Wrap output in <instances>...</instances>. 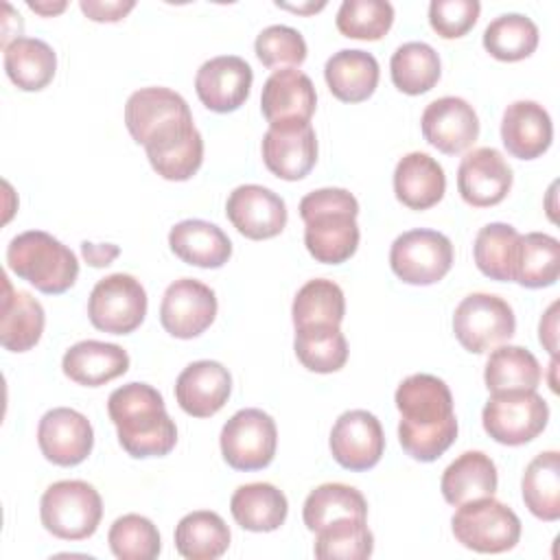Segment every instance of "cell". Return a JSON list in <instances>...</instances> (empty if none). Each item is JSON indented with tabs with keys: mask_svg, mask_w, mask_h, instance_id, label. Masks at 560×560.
I'll use <instances>...</instances> for the list:
<instances>
[{
	"mask_svg": "<svg viewBox=\"0 0 560 560\" xmlns=\"http://www.w3.org/2000/svg\"><path fill=\"white\" fill-rule=\"evenodd\" d=\"M398 442L418 462H435L457 438V418L448 385L433 374L407 376L396 394Z\"/></svg>",
	"mask_w": 560,
	"mask_h": 560,
	"instance_id": "1",
	"label": "cell"
},
{
	"mask_svg": "<svg viewBox=\"0 0 560 560\" xmlns=\"http://www.w3.org/2000/svg\"><path fill=\"white\" fill-rule=\"evenodd\" d=\"M221 455L234 470H260L271 464L278 444V429L262 409H241L221 429Z\"/></svg>",
	"mask_w": 560,
	"mask_h": 560,
	"instance_id": "11",
	"label": "cell"
},
{
	"mask_svg": "<svg viewBox=\"0 0 560 560\" xmlns=\"http://www.w3.org/2000/svg\"><path fill=\"white\" fill-rule=\"evenodd\" d=\"M521 249V234L508 223L483 225L472 245V256L477 269L490 280L514 282L516 260Z\"/></svg>",
	"mask_w": 560,
	"mask_h": 560,
	"instance_id": "34",
	"label": "cell"
},
{
	"mask_svg": "<svg viewBox=\"0 0 560 560\" xmlns=\"http://www.w3.org/2000/svg\"><path fill=\"white\" fill-rule=\"evenodd\" d=\"M538 339L545 346V350L551 357H556V350H558V302H553L547 308V313L542 315L540 326H538Z\"/></svg>",
	"mask_w": 560,
	"mask_h": 560,
	"instance_id": "48",
	"label": "cell"
},
{
	"mask_svg": "<svg viewBox=\"0 0 560 560\" xmlns=\"http://www.w3.org/2000/svg\"><path fill=\"white\" fill-rule=\"evenodd\" d=\"M512 168L492 147H479L466 153L457 168V190L472 208L501 203L512 188Z\"/></svg>",
	"mask_w": 560,
	"mask_h": 560,
	"instance_id": "17",
	"label": "cell"
},
{
	"mask_svg": "<svg viewBox=\"0 0 560 560\" xmlns=\"http://www.w3.org/2000/svg\"><path fill=\"white\" fill-rule=\"evenodd\" d=\"M107 542L120 560H153L162 549L158 527L140 514L118 516L109 527Z\"/></svg>",
	"mask_w": 560,
	"mask_h": 560,
	"instance_id": "43",
	"label": "cell"
},
{
	"mask_svg": "<svg viewBox=\"0 0 560 560\" xmlns=\"http://www.w3.org/2000/svg\"><path fill=\"white\" fill-rule=\"evenodd\" d=\"M252 81L254 72L245 59L221 55L201 63L195 77V90L210 112L228 114L247 101Z\"/></svg>",
	"mask_w": 560,
	"mask_h": 560,
	"instance_id": "19",
	"label": "cell"
},
{
	"mask_svg": "<svg viewBox=\"0 0 560 560\" xmlns=\"http://www.w3.org/2000/svg\"><path fill=\"white\" fill-rule=\"evenodd\" d=\"M79 7L94 22H120L136 7V2L133 0H112V2L81 0Z\"/></svg>",
	"mask_w": 560,
	"mask_h": 560,
	"instance_id": "47",
	"label": "cell"
},
{
	"mask_svg": "<svg viewBox=\"0 0 560 560\" xmlns=\"http://www.w3.org/2000/svg\"><path fill=\"white\" fill-rule=\"evenodd\" d=\"M389 265L402 282L429 287L451 271L453 245L438 230H409L392 243Z\"/></svg>",
	"mask_w": 560,
	"mask_h": 560,
	"instance_id": "10",
	"label": "cell"
},
{
	"mask_svg": "<svg viewBox=\"0 0 560 560\" xmlns=\"http://www.w3.org/2000/svg\"><path fill=\"white\" fill-rule=\"evenodd\" d=\"M7 265L20 280L48 295L66 293L79 276V260L72 249L42 230H28L11 238Z\"/></svg>",
	"mask_w": 560,
	"mask_h": 560,
	"instance_id": "5",
	"label": "cell"
},
{
	"mask_svg": "<svg viewBox=\"0 0 560 560\" xmlns=\"http://www.w3.org/2000/svg\"><path fill=\"white\" fill-rule=\"evenodd\" d=\"M81 252H83V258L92 267H107L120 254V249L116 245H112V243L94 245V243H88V241L81 243Z\"/></svg>",
	"mask_w": 560,
	"mask_h": 560,
	"instance_id": "49",
	"label": "cell"
},
{
	"mask_svg": "<svg viewBox=\"0 0 560 560\" xmlns=\"http://www.w3.org/2000/svg\"><path fill=\"white\" fill-rule=\"evenodd\" d=\"M446 190L444 168L435 158L422 151L402 155L394 168L396 199L409 210H429L442 201Z\"/></svg>",
	"mask_w": 560,
	"mask_h": 560,
	"instance_id": "24",
	"label": "cell"
},
{
	"mask_svg": "<svg viewBox=\"0 0 560 560\" xmlns=\"http://www.w3.org/2000/svg\"><path fill=\"white\" fill-rule=\"evenodd\" d=\"M378 61L372 52L343 48L324 66V79L335 98L343 103L368 101L378 85Z\"/></svg>",
	"mask_w": 560,
	"mask_h": 560,
	"instance_id": "28",
	"label": "cell"
},
{
	"mask_svg": "<svg viewBox=\"0 0 560 560\" xmlns=\"http://www.w3.org/2000/svg\"><path fill=\"white\" fill-rule=\"evenodd\" d=\"M280 9H289V11H295V13H315L319 9L326 7V2H308V4H287V2H276Z\"/></svg>",
	"mask_w": 560,
	"mask_h": 560,
	"instance_id": "51",
	"label": "cell"
},
{
	"mask_svg": "<svg viewBox=\"0 0 560 560\" xmlns=\"http://www.w3.org/2000/svg\"><path fill=\"white\" fill-rule=\"evenodd\" d=\"M230 527L210 510L186 514L175 527V547L186 560H214L230 547Z\"/></svg>",
	"mask_w": 560,
	"mask_h": 560,
	"instance_id": "32",
	"label": "cell"
},
{
	"mask_svg": "<svg viewBox=\"0 0 560 560\" xmlns=\"http://www.w3.org/2000/svg\"><path fill=\"white\" fill-rule=\"evenodd\" d=\"M171 252L186 265L201 269H219L232 256V243L228 234L203 219H186L168 232Z\"/></svg>",
	"mask_w": 560,
	"mask_h": 560,
	"instance_id": "26",
	"label": "cell"
},
{
	"mask_svg": "<svg viewBox=\"0 0 560 560\" xmlns=\"http://www.w3.org/2000/svg\"><path fill=\"white\" fill-rule=\"evenodd\" d=\"M516 330L512 306L492 293L466 295L453 313V332L462 348L483 354L505 343Z\"/></svg>",
	"mask_w": 560,
	"mask_h": 560,
	"instance_id": "9",
	"label": "cell"
},
{
	"mask_svg": "<svg viewBox=\"0 0 560 560\" xmlns=\"http://www.w3.org/2000/svg\"><path fill=\"white\" fill-rule=\"evenodd\" d=\"M359 201L346 188H319L302 197L300 217L304 221V245L324 265L350 260L359 247Z\"/></svg>",
	"mask_w": 560,
	"mask_h": 560,
	"instance_id": "3",
	"label": "cell"
},
{
	"mask_svg": "<svg viewBox=\"0 0 560 560\" xmlns=\"http://www.w3.org/2000/svg\"><path fill=\"white\" fill-rule=\"evenodd\" d=\"M125 125L147 155L164 151L197 131L182 94L168 88H140L125 105Z\"/></svg>",
	"mask_w": 560,
	"mask_h": 560,
	"instance_id": "4",
	"label": "cell"
},
{
	"mask_svg": "<svg viewBox=\"0 0 560 560\" xmlns=\"http://www.w3.org/2000/svg\"><path fill=\"white\" fill-rule=\"evenodd\" d=\"M262 162L280 179L298 182L317 162V138L311 122L269 125L262 136Z\"/></svg>",
	"mask_w": 560,
	"mask_h": 560,
	"instance_id": "15",
	"label": "cell"
},
{
	"mask_svg": "<svg viewBox=\"0 0 560 560\" xmlns=\"http://www.w3.org/2000/svg\"><path fill=\"white\" fill-rule=\"evenodd\" d=\"M374 551V536L368 518H339L315 532V558L319 560H365Z\"/></svg>",
	"mask_w": 560,
	"mask_h": 560,
	"instance_id": "42",
	"label": "cell"
},
{
	"mask_svg": "<svg viewBox=\"0 0 560 560\" xmlns=\"http://www.w3.org/2000/svg\"><path fill=\"white\" fill-rule=\"evenodd\" d=\"M479 11L481 4L477 0H433L429 4V24L440 37L455 39L477 24Z\"/></svg>",
	"mask_w": 560,
	"mask_h": 560,
	"instance_id": "46",
	"label": "cell"
},
{
	"mask_svg": "<svg viewBox=\"0 0 560 560\" xmlns=\"http://www.w3.org/2000/svg\"><path fill=\"white\" fill-rule=\"evenodd\" d=\"M4 295L0 311V343L11 352H26L37 346L46 326L44 306L26 291H13L2 276Z\"/></svg>",
	"mask_w": 560,
	"mask_h": 560,
	"instance_id": "27",
	"label": "cell"
},
{
	"mask_svg": "<svg viewBox=\"0 0 560 560\" xmlns=\"http://www.w3.org/2000/svg\"><path fill=\"white\" fill-rule=\"evenodd\" d=\"M540 363L523 346H499L490 352L483 381L490 394L536 389L540 383Z\"/></svg>",
	"mask_w": 560,
	"mask_h": 560,
	"instance_id": "37",
	"label": "cell"
},
{
	"mask_svg": "<svg viewBox=\"0 0 560 560\" xmlns=\"http://www.w3.org/2000/svg\"><path fill=\"white\" fill-rule=\"evenodd\" d=\"M389 72L400 92L418 96L433 90V85L440 81L442 68L433 46L424 42H407L394 50Z\"/></svg>",
	"mask_w": 560,
	"mask_h": 560,
	"instance_id": "38",
	"label": "cell"
},
{
	"mask_svg": "<svg viewBox=\"0 0 560 560\" xmlns=\"http://www.w3.org/2000/svg\"><path fill=\"white\" fill-rule=\"evenodd\" d=\"M293 350L298 361L317 374L337 372L348 361V341L335 326L295 330Z\"/></svg>",
	"mask_w": 560,
	"mask_h": 560,
	"instance_id": "41",
	"label": "cell"
},
{
	"mask_svg": "<svg viewBox=\"0 0 560 560\" xmlns=\"http://www.w3.org/2000/svg\"><path fill=\"white\" fill-rule=\"evenodd\" d=\"M232 394V376L219 361H195L175 381L177 405L192 418H210L223 409Z\"/></svg>",
	"mask_w": 560,
	"mask_h": 560,
	"instance_id": "21",
	"label": "cell"
},
{
	"mask_svg": "<svg viewBox=\"0 0 560 560\" xmlns=\"http://www.w3.org/2000/svg\"><path fill=\"white\" fill-rule=\"evenodd\" d=\"M147 315V291L129 273H112L98 280L88 300V317L94 328L109 335L133 332Z\"/></svg>",
	"mask_w": 560,
	"mask_h": 560,
	"instance_id": "12",
	"label": "cell"
},
{
	"mask_svg": "<svg viewBox=\"0 0 560 560\" xmlns=\"http://www.w3.org/2000/svg\"><path fill=\"white\" fill-rule=\"evenodd\" d=\"M332 459L346 470L374 468L385 451V435L378 418L365 409L343 411L330 431Z\"/></svg>",
	"mask_w": 560,
	"mask_h": 560,
	"instance_id": "14",
	"label": "cell"
},
{
	"mask_svg": "<svg viewBox=\"0 0 560 560\" xmlns=\"http://www.w3.org/2000/svg\"><path fill=\"white\" fill-rule=\"evenodd\" d=\"M499 486L494 462L481 451H466L453 459L440 479V490L446 503L464 505L475 499L494 497Z\"/></svg>",
	"mask_w": 560,
	"mask_h": 560,
	"instance_id": "29",
	"label": "cell"
},
{
	"mask_svg": "<svg viewBox=\"0 0 560 560\" xmlns=\"http://www.w3.org/2000/svg\"><path fill=\"white\" fill-rule=\"evenodd\" d=\"M28 7H31L35 13H39V15H44V18H50V15L61 13L68 4H66V2H33V0H28Z\"/></svg>",
	"mask_w": 560,
	"mask_h": 560,
	"instance_id": "50",
	"label": "cell"
},
{
	"mask_svg": "<svg viewBox=\"0 0 560 560\" xmlns=\"http://www.w3.org/2000/svg\"><path fill=\"white\" fill-rule=\"evenodd\" d=\"M560 273V243L545 232H529L521 236V249L514 271V282L527 289H542L556 284Z\"/></svg>",
	"mask_w": 560,
	"mask_h": 560,
	"instance_id": "39",
	"label": "cell"
},
{
	"mask_svg": "<svg viewBox=\"0 0 560 560\" xmlns=\"http://www.w3.org/2000/svg\"><path fill=\"white\" fill-rule=\"evenodd\" d=\"M525 508L540 521L560 518V453L545 451L536 455L521 481Z\"/></svg>",
	"mask_w": 560,
	"mask_h": 560,
	"instance_id": "35",
	"label": "cell"
},
{
	"mask_svg": "<svg viewBox=\"0 0 560 560\" xmlns=\"http://www.w3.org/2000/svg\"><path fill=\"white\" fill-rule=\"evenodd\" d=\"M317 105L315 85L295 68L276 70L262 85L260 112L269 125L308 122Z\"/></svg>",
	"mask_w": 560,
	"mask_h": 560,
	"instance_id": "22",
	"label": "cell"
},
{
	"mask_svg": "<svg viewBox=\"0 0 560 560\" xmlns=\"http://www.w3.org/2000/svg\"><path fill=\"white\" fill-rule=\"evenodd\" d=\"M254 50L260 63L271 70L295 68L306 59V42L302 33L284 24L262 28L254 42Z\"/></svg>",
	"mask_w": 560,
	"mask_h": 560,
	"instance_id": "45",
	"label": "cell"
},
{
	"mask_svg": "<svg viewBox=\"0 0 560 560\" xmlns=\"http://www.w3.org/2000/svg\"><path fill=\"white\" fill-rule=\"evenodd\" d=\"M346 315V298L337 282L326 278L308 280L293 298L291 319L295 330L335 326L339 328Z\"/></svg>",
	"mask_w": 560,
	"mask_h": 560,
	"instance_id": "33",
	"label": "cell"
},
{
	"mask_svg": "<svg viewBox=\"0 0 560 560\" xmlns=\"http://www.w3.org/2000/svg\"><path fill=\"white\" fill-rule=\"evenodd\" d=\"M302 518L306 529L315 534L339 518H368V501L352 486L322 483L308 492Z\"/></svg>",
	"mask_w": 560,
	"mask_h": 560,
	"instance_id": "36",
	"label": "cell"
},
{
	"mask_svg": "<svg viewBox=\"0 0 560 560\" xmlns=\"http://www.w3.org/2000/svg\"><path fill=\"white\" fill-rule=\"evenodd\" d=\"M107 413L127 455L162 457L175 448L177 427L155 387L133 381L114 389L107 398Z\"/></svg>",
	"mask_w": 560,
	"mask_h": 560,
	"instance_id": "2",
	"label": "cell"
},
{
	"mask_svg": "<svg viewBox=\"0 0 560 560\" xmlns=\"http://www.w3.org/2000/svg\"><path fill=\"white\" fill-rule=\"evenodd\" d=\"M4 50V70L11 83L24 92L44 90L57 70L55 50L37 37H18Z\"/></svg>",
	"mask_w": 560,
	"mask_h": 560,
	"instance_id": "31",
	"label": "cell"
},
{
	"mask_svg": "<svg viewBox=\"0 0 560 560\" xmlns=\"http://www.w3.org/2000/svg\"><path fill=\"white\" fill-rule=\"evenodd\" d=\"M234 521L247 532H273L289 514V501L273 483L256 481L238 486L230 499Z\"/></svg>",
	"mask_w": 560,
	"mask_h": 560,
	"instance_id": "30",
	"label": "cell"
},
{
	"mask_svg": "<svg viewBox=\"0 0 560 560\" xmlns=\"http://www.w3.org/2000/svg\"><path fill=\"white\" fill-rule=\"evenodd\" d=\"M501 140L510 155L518 160L540 158L553 140L549 112L536 101H514L501 118Z\"/></svg>",
	"mask_w": 560,
	"mask_h": 560,
	"instance_id": "23",
	"label": "cell"
},
{
	"mask_svg": "<svg viewBox=\"0 0 560 560\" xmlns=\"http://www.w3.org/2000/svg\"><path fill=\"white\" fill-rule=\"evenodd\" d=\"M225 217L245 238L265 241L284 230L287 206L273 190L258 184H243L230 192Z\"/></svg>",
	"mask_w": 560,
	"mask_h": 560,
	"instance_id": "18",
	"label": "cell"
},
{
	"mask_svg": "<svg viewBox=\"0 0 560 560\" xmlns=\"http://www.w3.org/2000/svg\"><path fill=\"white\" fill-rule=\"evenodd\" d=\"M61 370L77 385L101 387L129 370V354L116 343L85 339L66 350Z\"/></svg>",
	"mask_w": 560,
	"mask_h": 560,
	"instance_id": "25",
	"label": "cell"
},
{
	"mask_svg": "<svg viewBox=\"0 0 560 560\" xmlns=\"http://www.w3.org/2000/svg\"><path fill=\"white\" fill-rule=\"evenodd\" d=\"M217 317V295L214 291L195 280L179 278L171 282L162 295L160 324L177 339L199 337Z\"/></svg>",
	"mask_w": 560,
	"mask_h": 560,
	"instance_id": "13",
	"label": "cell"
},
{
	"mask_svg": "<svg viewBox=\"0 0 560 560\" xmlns=\"http://www.w3.org/2000/svg\"><path fill=\"white\" fill-rule=\"evenodd\" d=\"M424 140L446 155H457L472 147L479 136V118L472 105L459 96L431 101L420 118Z\"/></svg>",
	"mask_w": 560,
	"mask_h": 560,
	"instance_id": "20",
	"label": "cell"
},
{
	"mask_svg": "<svg viewBox=\"0 0 560 560\" xmlns=\"http://www.w3.org/2000/svg\"><path fill=\"white\" fill-rule=\"evenodd\" d=\"M103 516V501L94 486L81 479L50 483L39 501V518L46 532L61 540L90 538Z\"/></svg>",
	"mask_w": 560,
	"mask_h": 560,
	"instance_id": "6",
	"label": "cell"
},
{
	"mask_svg": "<svg viewBox=\"0 0 560 560\" xmlns=\"http://www.w3.org/2000/svg\"><path fill=\"white\" fill-rule=\"evenodd\" d=\"M549 420V407L536 389L497 392L481 411L486 433L505 446H521L538 438Z\"/></svg>",
	"mask_w": 560,
	"mask_h": 560,
	"instance_id": "8",
	"label": "cell"
},
{
	"mask_svg": "<svg viewBox=\"0 0 560 560\" xmlns=\"http://www.w3.org/2000/svg\"><path fill=\"white\" fill-rule=\"evenodd\" d=\"M538 46V26L523 13H503L483 31V48L499 61L527 59Z\"/></svg>",
	"mask_w": 560,
	"mask_h": 560,
	"instance_id": "40",
	"label": "cell"
},
{
	"mask_svg": "<svg viewBox=\"0 0 560 560\" xmlns=\"http://www.w3.org/2000/svg\"><path fill=\"white\" fill-rule=\"evenodd\" d=\"M37 444L48 462L68 468L81 464L92 453L94 431L81 411L55 407L37 424Z\"/></svg>",
	"mask_w": 560,
	"mask_h": 560,
	"instance_id": "16",
	"label": "cell"
},
{
	"mask_svg": "<svg viewBox=\"0 0 560 560\" xmlns=\"http://www.w3.org/2000/svg\"><path fill=\"white\" fill-rule=\"evenodd\" d=\"M335 24L343 37L376 42L392 28L394 7L385 0H343Z\"/></svg>",
	"mask_w": 560,
	"mask_h": 560,
	"instance_id": "44",
	"label": "cell"
},
{
	"mask_svg": "<svg viewBox=\"0 0 560 560\" xmlns=\"http://www.w3.org/2000/svg\"><path fill=\"white\" fill-rule=\"evenodd\" d=\"M453 536L477 553H503L521 540V521L505 503L483 497L457 505L451 518Z\"/></svg>",
	"mask_w": 560,
	"mask_h": 560,
	"instance_id": "7",
	"label": "cell"
}]
</instances>
